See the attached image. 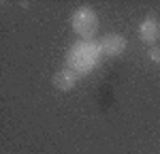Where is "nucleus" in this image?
<instances>
[{
  "label": "nucleus",
  "instance_id": "nucleus-1",
  "mask_svg": "<svg viewBox=\"0 0 160 154\" xmlns=\"http://www.w3.org/2000/svg\"><path fill=\"white\" fill-rule=\"evenodd\" d=\"M100 43L94 41H79L66 51V66L75 71L77 75H88L94 71V66L100 62Z\"/></svg>",
  "mask_w": 160,
  "mask_h": 154
},
{
  "label": "nucleus",
  "instance_id": "nucleus-2",
  "mask_svg": "<svg viewBox=\"0 0 160 154\" xmlns=\"http://www.w3.org/2000/svg\"><path fill=\"white\" fill-rule=\"evenodd\" d=\"M71 28L77 37L83 41H92L94 34L98 32V15L90 7H79L77 11L71 15Z\"/></svg>",
  "mask_w": 160,
  "mask_h": 154
},
{
  "label": "nucleus",
  "instance_id": "nucleus-3",
  "mask_svg": "<svg viewBox=\"0 0 160 154\" xmlns=\"http://www.w3.org/2000/svg\"><path fill=\"white\" fill-rule=\"evenodd\" d=\"M100 51L107 58H118V56H122L126 51V38L122 34H118V32H109L100 41Z\"/></svg>",
  "mask_w": 160,
  "mask_h": 154
},
{
  "label": "nucleus",
  "instance_id": "nucleus-4",
  "mask_svg": "<svg viewBox=\"0 0 160 154\" xmlns=\"http://www.w3.org/2000/svg\"><path fill=\"white\" fill-rule=\"evenodd\" d=\"M137 34L139 38L143 41V43H148V45H156L160 38V22L156 17H145L141 24H139V30H137Z\"/></svg>",
  "mask_w": 160,
  "mask_h": 154
},
{
  "label": "nucleus",
  "instance_id": "nucleus-5",
  "mask_svg": "<svg viewBox=\"0 0 160 154\" xmlns=\"http://www.w3.org/2000/svg\"><path fill=\"white\" fill-rule=\"evenodd\" d=\"M77 79H79V75L75 71H71L68 66H64V69H60L56 75L51 77V84H53V88L62 90V92H68V90H73L77 86Z\"/></svg>",
  "mask_w": 160,
  "mask_h": 154
},
{
  "label": "nucleus",
  "instance_id": "nucleus-6",
  "mask_svg": "<svg viewBox=\"0 0 160 154\" xmlns=\"http://www.w3.org/2000/svg\"><path fill=\"white\" fill-rule=\"evenodd\" d=\"M148 56H149V60H152L154 64H158V66H160V45H154V47H149Z\"/></svg>",
  "mask_w": 160,
  "mask_h": 154
}]
</instances>
